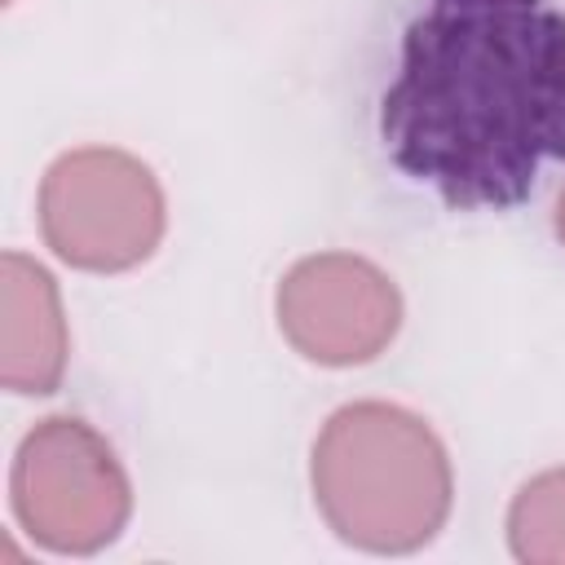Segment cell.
Returning a JSON list of instances; mask_svg holds the SVG:
<instances>
[{"mask_svg":"<svg viewBox=\"0 0 565 565\" xmlns=\"http://www.w3.org/2000/svg\"><path fill=\"white\" fill-rule=\"evenodd\" d=\"M388 163L455 212H503L565 163V13L552 0H428L380 97Z\"/></svg>","mask_w":565,"mask_h":565,"instance_id":"obj_1","label":"cell"},{"mask_svg":"<svg viewBox=\"0 0 565 565\" xmlns=\"http://www.w3.org/2000/svg\"><path fill=\"white\" fill-rule=\"evenodd\" d=\"M313 494L344 543L411 552L450 512L446 450L411 411L358 402L335 411L313 446Z\"/></svg>","mask_w":565,"mask_h":565,"instance_id":"obj_2","label":"cell"},{"mask_svg":"<svg viewBox=\"0 0 565 565\" xmlns=\"http://www.w3.org/2000/svg\"><path fill=\"white\" fill-rule=\"evenodd\" d=\"M40 225L66 265L119 274L154 252L163 234V194L141 159L88 146L49 168Z\"/></svg>","mask_w":565,"mask_h":565,"instance_id":"obj_3","label":"cell"},{"mask_svg":"<svg viewBox=\"0 0 565 565\" xmlns=\"http://www.w3.org/2000/svg\"><path fill=\"white\" fill-rule=\"evenodd\" d=\"M13 512L53 552H97L128 521V481L79 419H44L13 463Z\"/></svg>","mask_w":565,"mask_h":565,"instance_id":"obj_4","label":"cell"},{"mask_svg":"<svg viewBox=\"0 0 565 565\" xmlns=\"http://www.w3.org/2000/svg\"><path fill=\"white\" fill-rule=\"evenodd\" d=\"M393 282L358 256H309L278 287V327L322 366L371 362L397 331Z\"/></svg>","mask_w":565,"mask_h":565,"instance_id":"obj_5","label":"cell"},{"mask_svg":"<svg viewBox=\"0 0 565 565\" xmlns=\"http://www.w3.org/2000/svg\"><path fill=\"white\" fill-rule=\"evenodd\" d=\"M66 362V335L53 278L26 256H4V384L13 393H53Z\"/></svg>","mask_w":565,"mask_h":565,"instance_id":"obj_6","label":"cell"},{"mask_svg":"<svg viewBox=\"0 0 565 565\" xmlns=\"http://www.w3.org/2000/svg\"><path fill=\"white\" fill-rule=\"evenodd\" d=\"M508 530H512V552L521 561H547L556 534L565 530V472L534 477L516 494L512 516H508ZM556 561H565V539H561Z\"/></svg>","mask_w":565,"mask_h":565,"instance_id":"obj_7","label":"cell"},{"mask_svg":"<svg viewBox=\"0 0 565 565\" xmlns=\"http://www.w3.org/2000/svg\"><path fill=\"white\" fill-rule=\"evenodd\" d=\"M556 230H561V238H565V194H561V212H556Z\"/></svg>","mask_w":565,"mask_h":565,"instance_id":"obj_8","label":"cell"}]
</instances>
